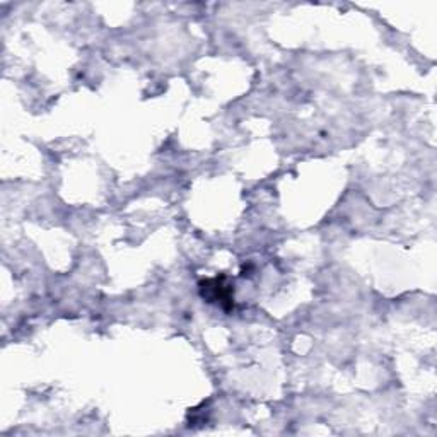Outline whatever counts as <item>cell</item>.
Instances as JSON below:
<instances>
[{
  "instance_id": "obj_1",
  "label": "cell",
  "mask_w": 437,
  "mask_h": 437,
  "mask_svg": "<svg viewBox=\"0 0 437 437\" xmlns=\"http://www.w3.org/2000/svg\"><path fill=\"white\" fill-rule=\"evenodd\" d=\"M224 277L222 279H214V280H207V282L202 283V296L207 297V299H210V302H221V304H224V302H229L231 304V286H225L224 283Z\"/></svg>"
}]
</instances>
